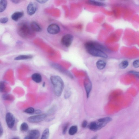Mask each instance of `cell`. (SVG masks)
I'll return each mask as SVG.
<instances>
[{"instance_id": "obj_10", "label": "cell", "mask_w": 139, "mask_h": 139, "mask_svg": "<svg viewBox=\"0 0 139 139\" xmlns=\"http://www.w3.org/2000/svg\"><path fill=\"white\" fill-rule=\"evenodd\" d=\"M48 32L50 34L54 35L59 33L60 31V28L56 24H53L49 26L47 29Z\"/></svg>"}, {"instance_id": "obj_35", "label": "cell", "mask_w": 139, "mask_h": 139, "mask_svg": "<svg viewBox=\"0 0 139 139\" xmlns=\"http://www.w3.org/2000/svg\"><path fill=\"white\" fill-rule=\"evenodd\" d=\"M24 139H33L32 138L30 137L28 135H27L26 137H25L24 138Z\"/></svg>"}, {"instance_id": "obj_16", "label": "cell", "mask_w": 139, "mask_h": 139, "mask_svg": "<svg viewBox=\"0 0 139 139\" xmlns=\"http://www.w3.org/2000/svg\"><path fill=\"white\" fill-rule=\"evenodd\" d=\"M106 65V62L103 60H101L97 61L96 63L97 68L100 70L104 69L105 68Z\"/></svg>"}, {"instance_id": "obj_29", "label": "cell", "mask_w": 139, "mask_h": 139, "mask_svg": "<svg viewBox=\"0 0 139 139\" xmlns=\"http://www.w3.org/2000/svg\"><path fill=\"white\" fill-rule=\"evenodd\" d=\"M8 21V19L7 17L2 18L0 19V22L2 23H6Z\"/></svg>"}, {"instance_id": "obj_38", "label": "cell", "mask_w": 139, "mask_h": 139, "mask_svg": "<svg viewBox=\"0 0 139 139\" xmlns=\"http://www.w3.org/2000/svg\"><path fill=\"white\" fill-rule=\"evenodd\" d=\"M12 139H19L18 138H17L14 137V138H12Z\"/></svg>"}, {"instance_id": "obj_33", "label": "cell", "mask_w": 139, "mask_h": 139, "mask_svg": "<svg viewBox=\"0 0 139 139\" xmlns=\"http://www.w3.org/2000/svg\"><path fill=\"white\" fill-rule=\"evenodd\" d=\"M41 112H41L40 110H37L35 111V113L36 114L39 115L40 114Z\"/></svg>"}, {"instance_id": "obj_7", "label": "cell", "mask_w": 139, "mask_h": 139, "mask_svg": "<svg viewBox=\"0 0 139 139\" xmlns=\"http://www.w3.org/2000/svg\"><path fill=\"white\" fill-rule=\"evenodd\" d=\"M52 66L53 68L58 70L62 73L67 76L70 78L71 79L74 78L73 76L69 71L66 70L60 65L56 64H52Z\"/></svg>"}, {"instance_id": "obj_6", "label": "cell", "mask_w": 139, "mask_h": 139, "mask_svg": "<svg viewBox=\"0 0 139 139\" xmlns=\"http://www.w3.org/2000/svg\"><path fill=\"white\" fill-rule=\"evenodd\" d=\"M47 117V115L40 114L29 117L28 118V121L30 123H38L44 120Z\"/></svg>"}, {"instance_id": "obj_11", "label": "cell", "mask_w": 139, "mask_h": 139, "mask_svg": "<svg viewBox=\"0 0 139 139\" xmlns=\"http://www.w3.org/2000/svg\"><path fill=\"white\" fill-rule=\"evenodd\" d=\"M37 6L36 3L34 2L30 3L28 5L27 12L28 14L30 16L33 15L36 11Z\"/></svg>"}, {"instance_id": "obj_21", "label": "cell", "mask_w": 139, "mask_h": 139, "mask_svg": "<svg viewBox=\"0 0 139 139\" xmlns=\"http://www.w3.org/2000/svg\"><path fill=\"white\" fill-rule=\"evenodd\" d=\"M50 134V131L48 128H46L43 132L40 139H48Z\"/></svg>"}, {"instance_id": "obj_30", "label": "cell", "mask_w": 139, "mask_h": 139, "mask_svg": "<svg viewBox=\"0 0 139 139\" xmlns=\"http://www.w3.org/2000/svg\"><path fill=\"white\" fill-rule=\"evenodd\" d=\"M87 124H88V122H87V121L86 120H84L82 123L81 126L82 127L85 128L87 126Z\"/></svg>"}, {"instance_id": "obj_2", "label": "cell", "mask_w": 139, "mask_h": 139, "mask_svg": "<svg viewBox=\"0 0 139 139\" xmlns=\"http://www.w3.org/2000/svg\"><path fill=\"white\" fill-rule=\"evenodd\" d=\"M112 120V118L109 117L100 118L96 121L91 122L89 125V128L92 131H98L105 126Z\"/></svg>"}, {"instance_id": "obj_14", "label": "cell", "mask_w": 139, "mask_h": 139, "mask_svg": "<svg viewBox=\"0 0 139 139\" xmlns=\"http://www.w3.org/2000/svg\"><path fill=\"white\" fill-rule=\"evenodd\" d=\"M31 77L32 80L37 83H39L42 81V76L39 73H35L33 74Z\"/></svg>"}, {"instance_id": "obj_34", "label": "cell", "mask_w": 139, "mask_h": 139, "mask_svg": "<svg viewBox=\"0 0 139 139\" xmlns=\"http://www.w3.org/2000/svg\"><path fill=\"white\" fill-rule=\"evenodd\" d=\"M11 1L14 3L17 4L20 1H17V0H13V1Z\"/></svg>"}, {"instance_id": "obj_23", "label": "cell", "mask_w": 139, "mask_h": 139, "mask_svg": "<svg viewBox=\"0 0 139 139\" xmlns=\"http://www.w3.org/2000/svg\"><path fill=\"white\" fill-rule=\"evenodd\" d=\"M129 64L128 61L127 60L123 61L119 64L120 68L122 69L126 68Z\"/></svg>"}, {"instance_id": "obj_1", "label": "cell", "mask_w": 139, "mask_h": 139, "mask_svg": "<svg viewBox=\"0 0 139 139\" xmlns=\"http://www.w3.org/2000/svg\"><path fill=\"white\" fill-rule=\"evenodd\" d=\"M50 80L53 86L55 94L58 97L60 96L64 87V83L63 80L58 75L51 76Z\"/></svg>"}, {"instance_id": "obj_26", "label": "cell", "mask_w": 139, "mask_h": 139, "mask_svg": "<svg viewBox=\"0 0 139 139\" xmlns=\"http://www.w3.org/2000/svg\"><path fill=\"white\" fill-rule=\"evenodd\" d=\"M5 88V84L4 82L3 81L1 82L0 83V91L1 92H3Z\"/></svg>"}, {"instance_id": "obj_27", "label": "cell", "mask_w": 139, "mask_h": 139, "mask_svg": "<svg viewBox=\"0 0 139 139\" xmlns=\"http://www.w3.org/2000/svg\"><path fill=\"white\" fill-rule=\"evenodd\" d=\"M69 125V123H67L63 127L62 131V133L63 135L65 134L66 133Z\"/></svg>"}, {"instance_id": "obj_13", "label": "cell", "mask_w": 139, "mask_h": 139, "mask_svg": "<svg viewBox=\"0 0 139 139\" xmlns=\"http://www.w3.org/2000/svg\"><path fill=\"white\" fill-rule=\"evenodd\" d=\"M39 131L37 130H33L29 131L28 133V135L33 139H38L40 136Z\"/></svg>"}, {"instance_id": "obj_15", "label": "cell", "mask_w": 139, "mask_h": 139, "mask_svg": "<svg viewBox=\"0 0 139 139\" xmlns=\"http://www.w3.org/2000/svg\"><path fill=\"white\" fill-rule=\"evenodd\" d=\"M23 15L24 13L23 12H16L12 14L11 18L14 21H17L19 19L22 18Z\"/></svg>"}, {"instance_id": "obj_17", "label": "cell", "mask_w": 139, "mask_h": 139, "mask_svg": "<svg viewBox=\"0 0 139 139\" xmlns=\"http://www.w3.org/2000/svg\"><path fill=\"white\" fill-rule=\"evenodd\" d=\"M33 57L31 55H21L17 56L14 59L16 60H27L31 59Z\"/></svg>"}, {"instance_id": "obj_25", "label": "cell", "mask_w": 139, "mask_h": 139, "mask_svg": "<svg viewBox=\"0 0 139 139\" xmlns=\"http://www.w3.org/2000/svg\"><path fill=\"white\" fill-rule=\"evenodd\" d=\"M128 73L129 74L135 76L137 78L139 79V72L131 70L128 71Z\"/></svg>"}, {"instance_id": "obj_8", "label": "cell", "mask_w": 139, "mask_h": 139, "mask_svg": "<svg viewBox=\"0 0 139 139\" xmlns=\"http://www.w3.org/2000/svg\"><path fill=\"white\" fill-rule=\"evenodd\" d=\"M84 86L87 98L89 97L92 90V85L91 81L87 76L86 77L84 81Z\"/></svg>"}, {"instance_id": "obj_5", "label": "cell", "mask_w": 139, "mask_h": 139, "mask_svg": "<svg viewBox=\"0 0 139 139\" xmlns=\"http://www.w3.org/2000/svg\"><path fill=\"white\" fill-rule=\"evenodd\" d=\"M73 36L70 34H66L63 37L61 40V42L64 47H69L73 42Z\"/></svg>"}, {"instance_id": "obj_37", "label": "cell", "mask_w": 139, "mask_h": 139, "mask_svg": "<svg viewBox=\"0 0 139 139\" xmlns=\"http://www.w3.org/2000/svg\"><path fill=\"white\" fill-rule=\"evenodd\" d=\"M114 137H111L110 138H109V139H114Z\"/></svg>"}, {"instance_id": "obj_18", "label": "cell", "mask_w": 139, "mask_h": 139, "mask_svg": "<svg viewBox=\"0 0 139 139\" xmlns=\"http://www.w3.org/2000/svg\"><path fill=\"white\" fill-rule=\"evenodd\" d=\"M7 2L6 0L0 1V12H3L6 9L7 5Z\"/></svg>"}, {"instance_id": "obj_20", "label": "cell", "mask_w": 139, "mask_h": 139, "mask_svg": "<svg viewBox=\"0 0 139 139\" xmlns=\"http://www.w3.org/2000/svg\"><path fill=\"white\" fill-rule=\"evenodd\" d=\"M78 130V127L76 126H72L69 129V133L70 135L75 134Z\"/></svg>"}, {"instance_id": "obj_32", "label": "cell", "mask_w": 139, "mask_h": 139, "mask_svg": "<svg viewBox=\"0 0 139 139\" xmlns=\"http://www.w3.org/2000/svg\"><path fill=\"white\" fill-rule=\"evenodd\" d=\"M37 1L40 4H44L48 1Z\"/></svg>"}, {"instance_id": "obj_31", "label": "cell", "mask_w": 139, "mask_h": 139, "mask_svg": "<svg viewBox=\"0 0 139 139\" xmlns=\"http://www.w3.org/2000/svg\"><path fill=\"white\" fill-rule=\"evenodd\" d=\"M3 133V127L2 126L1 124V125H0V135L1 136H2Z\"/></svg>"}, {"instance_id": "obj_39", "label": "cell", "mask_w": 139, "mask_h": 139, "mask_svg": "<svg viewBox=\"0 0 139 139\" xmlns=\"http://www.w3.org/2000/svg\"><path fill=\"white\" fill-rule=\"evenodd\" d=\"M45 83H44L43 84V86H45Z\"/></svg>"}, {"instance_id": "obj_3", "label": "cell", "mask_w": 139, "mask_h": 139, "mask_svg": "<svg viewBox=\"0 0 139 139\" xmlns=\"http://www.w3.org/2000/svg\"><path fill=\"white\" fill-rule=\"evenodd\" d=\"M85 47L87 52L93 56L105 59L108 57L104 51L92 47L87 42L85 44Z\"/></svg>"}, {"instance_id": "obj_4", "label": "cell", "mask_w": 139, "mask_h": 139, "mask_svg": "<svg viewBox=\"0 0 139 139\" xmlns=\"http://www.w3.org/2000/svg\"><path fill=\"white\" fill-rule=\"evenodd\" d=\"M31 28L28 25L25 23H21L19 24L18 26L17 31L19 35L23 38H28L32 34ZM33 31V30H32Z\"/></svg>"}, {"instance_id": "obj_9", "label": "cell", "mask_w": 139, "mask_h": 139, "mask_svg": "<svg viewBox=\"0 0 139 139\" xmlns=\"http://www.w3.org/2000/svg\"><path fill=\"white\" fill-rule=\"evenodd\" d=\"M6 120L8 127L10 128H12L15 124V118L12 113L9 112L7 113Z\"/></svg>"}, {"instance_id": "obj_24", "label": "cell", "mask_w": 139, "mask_h": 139, "mask_svg": "<svg viewBox=\"0 0 139 139\" xmlns=\"http://www.w3.org/2000/svg\"><path fill=\"white\" fill-rule=\"evenodd\" d=\"M24 111L27 114H32L35 112V110L33 108L30 107L25 109Z\"/></svg>"}, {"instance_id": "obj_22", "label": "cell", "mask_w": 139, "mask_h": 139, "mask_svg": "<svg viewBox=\"0 0 139 139\" xmlns=\"http://www.w3.org/2000/svg\"><path fill=\"white\" fill-rule=\"evenodd\" d=\"M29 129V126L26 122H23L22 124L20 126V130L22 132H26Z\"/></svg>"}, {"instance_id": "obj_19", "label": "cell", "mask_w": 139, "mask_h": 139, "mask_svg": "<svg viewBox=\"0 0 139 139\" xmlns=\"http://www.w3.org/2000/svg\"><path fill=\"white\" fill-rule=\"evenodd\" d=\"M88 3L93 5L99 6H104L105 4L102 2L94 1H90L88 2Z\"/></svg>"}, {"instance_id": "obj_12", "label": "cell", "mask_w": 139, "mask_h": 139, "mask_svg": "<svg viewBox=\"0 0 139 139\" xmlns=\"http://www.w3.org/2000/svg\"><path fill=\"white\" fill-rule=\"evenodd\" d=\"M30 28L33 31L39 32L42 31V28L36 22L33 21L30 24Z\"/></svg>"}, {"instance_id": "obj_28", "label": "cell", "mask_w": 139, "mask_h": 139, "mask_svg": "<svg viewBox=\"0 0 139 139\" xmlns=\"http://www.w3.org/2000/svg\"><path fill=\"white\" fill-rule=\"evenodd\" d=\"M134 67L138 68L139 67V59L136 60L134 61L133 63Z\"/></svg>"}, {"instance_id": "obj_36", "label": "cell", "mask_w": 139, "mask_h": 139, "mask_svg": "<svg viewBox=\"0 0 139 139\" xmlns=\"http://www.w3.org/2000/svg\"><path fill=\"white\" fill-rule=\"evenodd\" d=\"M97 136H95L93 137H92L91 138V139H97Z\"/></svg>"}]
</instances>
